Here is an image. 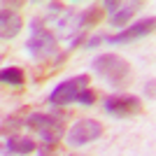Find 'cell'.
I'll return each instance as SVG.
<instances>
[{"label": "cell", "instance_id": "6da1fadb", "mask_svg": "<svg viewBox=\"0 0 156 156\" xmlns=\"http://www.w3.org/2000/svg\"><path fill=\"white\" fill-rule=\"evenodd\" d=\"M26 51L35 61H49L51 56H58V40L49 28H44L42 19L30 21V37L26 42Z\"/></svg>", "mask_w": 156, "mask_h": 156}, {"label": "cell", "instance_id": "7a4b0ae2", "mask_svg": "<svg viewBox=\"0 0 156 156\" xmlns=\"http://www.w3.org/2000/svg\"><path fill=\"white\" fill-rule=\"evenodd\" d=\"M91 70L110 86H124L130 79V65L119 54H100L91 63Z\"/></svg>", "mask_w": 156, "mask_h": 156}, {"label": "cell", "instance_id": "3957f363", "mask_svg": "<svg viewBox=\"0 0 156 156\" xmlns=\"http://www.w3.org/2000/svg\"><path fill=\"white\" fill-rule=\"evenodd\" d=\"M23 126H28L30 130H35L40 135V140L47 144V147H51V144H56L63 137L65 128H63V121L56 117H51V114H42V112H35V114H30V117L23 121Z\"/></svg>", "mask_w": 156, "mask_h": 156}, {"label": "cell", "instance_id": "277c9868", "mask_svg": "<svg viewBox=\"0 0 156 156\" xmlns=\"http://www.w3.org/2000/svg\"><path fill=\"white\" fill-rule=\"evenodd\" d=\"M86 84H89V75H77V77H72V79L61 82L51 91V96H49V105L51 107H63V105L75 103L77 93L82 89H86Z\"/></svg>", "mask_w": 156, "mask_h": 156}, {"label": "cell", "instance_id": "5b68a950", "mask_svg": "<svg viewBox=\"0 0 156 156\" xmlns=\"http://www.w3.org/2000/svg\"><path fill=\"white\" fill-rule=\"evenodd\" d=\"M103 135V124L96 121V119H82L77 124H72V128L68 130V140L65 142L70 147H84V144L93 142L98 137Z\"/></svg>", "mask_w": 156, "mask_h": 156}, {"label": "cell", "instance_id": "8992f818", "mask_svg": "<svg viewBox=\"0 0 156 156\" xmlns=\"http://www.w3.org/2000/svg\"><path fill=\"white\" fill-rule=\"evenodd\" d=\"M105 112L117 119H128L142 112V100L137 96H110L105 98Z\"/></svg>", "mask_w": 156, "mask_h": 156}, {"label": "cell", "instance_id": "52a82bcc", "mask_svg": "<svg viewBox=\"0 0 156 156\" xmlns=\"http://www.w3.org/2000/svg\"><path fill=\"white\" fill-rule=\"evenodd\" d=\"M154 23H156L154 16H147V19L137 21V23H133L128 28H121L117 35H105V42L107 44H128V42H135V40L149 35L154 30Z\"/></svg>", "mask_w": 156, "mask_h": 156}, {"label": "cell", "instance_id": "ba28073f", "mask_svg": "<svg viewBox=\"0 0 156 156\" xmlns=\"http://www.w3.org/2000/svg\"><path fill=\"white\" fill-rule=\"evenodd\" d=\"M84 33V16L79 9H65L63 16L56 21V40H75Z\"/></svg>", "mask_w": 156, "mask_h": 156}, {"label": "cell", "instance_id": "9c48e42d", "mask_svg": "<svg viewBox=\"0 0 156 156\" xmlns=\"http://www.w3.org/2000/svg\"><path fill=\"white\" fill-rule=\"evenodd\" d=\"M23 28V19L14 9H0V40H14Z\"/></svg>", "mask_w": 156, "mask_h": 156}, {"label": "cell", "instance_id": "30bf717a", "mask_svg": "<svg viewBox=\"0 0 156 156\" xmlns=\"http://www.w3.org/2000/svg\"><path fill=\"white\" fill-rule=\"evenodd\" d=\"M5 149L9 151V154H19V156H28V154H33V151L37 149L35 147V140H30V137H26V135H9L7 137V142H5Z\"/></svg>", "mask_w": 156, "mask_h": 156}, {"label": "cell", "instance_id": "8fae6325", "mask_svg": "<svg viewBox=\"0 0 156 156\" xmlns=\"http://www.w3.org/2000/svg\"><path fill=\"white\" fill-rule=\"evenodd\" d=\"M137 7H140V2H126V5H121L114 14H110V23H112L114 28H124V26H128L130 16L135 14Z\"/></svg>", "mask_w": 156, "mask_h": 156}, {"label": "cell", "instance_id": "7c38bea8", "mask_svg": "<svg viewBox=\"0 0 156 156\" xmlns=\"http://www.w3.org/2000/svg\"><path fill=\"white\" fill-rule=\"evenodd\" d=\"M0 84L12 86V89H21L26 84V75L21 68H2L0 70Z\"/></svg>", "mask_w": 156, "mask_h": 156}, {"label": "cell", "instance_id": "4fadbf2b", "mask_svg": "<svg viewBox=\"0 0 156 156\" xmlns=\"http://www.w3.org/2000/svg\"><path fill=\"white\" fill-rule=\"evenodd\" d=\"M82 16H84V30H86V28H93L98 21H100L103 9H100L98 5H91L89 9H84V12H82Z\"/></svg>", "mask_w": 156, "mask_h": 156}, {"label": "cell", "instance_id": "5bb4252c", "mask_svg": "<svg viewBox=\"0 0 156 156\" xmlns=\"http://www.w3.org/2000/svg\"><path fill=\"white\" fill-rule=\"evenodd\" d=\"M75 103H79V105H93V103H96V91H91L89 86L82 89V91L77 93V98H75Z\"/></svg>", "mask_w": 156, "mask_h": 156}, {"label": "cell", "instance_id": "9a60e30c", "mask_svg": "<svg viewBox=\"0 0 156 156\" xmlns=\"http://www.w3.org/2000/svg\"><path fill=\"white\" fill-rule=\"evenodd\" d=\"M105 42V35H93V37L86 40V49H96L98 44H103Z\"/></svg>", "mask_w": 156, "mask_h": 156}, {"label": "cell", "instance_id": "2e32d148", "mask_svg": "<svg viewBox=\"0 0 156 156\" xmlns=\"http://www.w3.org/2000/svg\"><path fill=\"white\" fill-rule=\"evenodd\" d=\"M14 126H16V128H19V126H23V121H21V119H7V124L5 126H0V133H7V130L9 128H14Z\"/></svg>", "mask_w": 156, "mask_h": 156}, {"label": "cell", "instance_id": "e0dca14e", "mask_svg": "<svg viewBox=\"0 0 156 156\" xmlns=\"http://www.w3.org/2000/svg\"><path fill=\"white\" fill-rule=\"evenodd\" d=\"M121 7V2H117V0H107V2H103V9H107L110 14H114Z\"/></svg>", "mask_w": 156, "mask_h": 156}, {"label": "cell", "instance_id": "ac0fdd59", "mask_svg": "<svg viewBox=\"0 0 156 156\" xmlns=\"http://www.w3.org/2000/svg\"><path fill=\"white\" fill-rule=\"evenodd\" d=\"M63 12H65V7L61 2H51L49 5V14H63Z\"/></svg>", "mask_w": 156, "mask_h": 156}, {"label": "cell", "instance_id": "d6986e66", "mask_svg": "<svg viewBox=\"0 0 156 156\" xmlns=\"http://www.w3.org/2000/svg\"><path fill=\"white\" fill-rule=\"evenodd\" d=\"M154 79H151V82H147V86H144V93H147V96H149V100H154Z\"/></svg>", "mask_w": 156, "mask_h": 156}, {"label": "cell", "instance_id": "ffe728a7", "mask_svg": "<svg viewBox=\"0 0 156 156\" xmlns=\"http://www.w3.org/2000/svg\"><path fill=\"white\" fill-rule=\"evenodd\" d=\"M0 156H14V154H9V151H7V149H5V151L0 149Z\"/></svg>", "mask_w": 156, "mask_h": 156}, {"label": "cell", "instance_id": "44dd1931", "mask_svg": "<svg viewBox=\"0 0 156 156\" xmlns=\"http://www.w3.org/2000/svg\"><path fill=\"white\" fill-rule=\"evenodd\" d=\"M0 61H2V56H0Z\"/></svg>", "mask_w": 156, "mask_h": 156}]
</instances>
